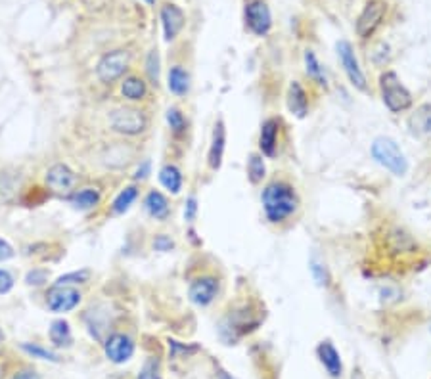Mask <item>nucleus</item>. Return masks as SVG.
Instances as JSON below:
<instances>
[{
	"mask_svg": "<svg viewBox=\"0 0 431 379\" xmlns=\"http://www.w3.org/2000/svg\"><path fill=\"white\" fill-rule=\"evenodd\" d=\"M372 158L375 159V163L385 167L395 176H404L408 171V161L403 149L389 136H378L372 142Z\"/></svg>",
	"mask_w": 431,
	"mask_h": 379,
	"instance_id": "2",
	"label": "nucleus"
},
{
	"mask_svg": "<svg viewBox=\"0 0 431 379\" xmlns=\"http://www.w3.org/2000/svg\"><path fill=\"white\" fill-rule=\"evenodd\" d=\"M90 278V272L88 270H77V272H69V274H64V276L58 278L56 286H69V284H85Z\"/></svg>",
	"mask_w": 431,
	"mask_h": 379,
	"instance_id": "32",
	"label": "nucleus"
},
{
	"mask_svg": "<svg viewBox=\"0 0 431 379\" xmlns=\"http://www.w3.org/2000/svg\"><path fill=\"white\" fill-rule=\"evenodd\" d=\"M184 21H186V16L177 4H165L161 8V25H163L165 40H175L184 27Z\"/></svg>",
	"mask_w": 431,
	"mask_h": 379,
	"instance_id": "14",
	"label": "nucleus"
},
{
	"mask_svg": "<svg viewBox=\"0 0 431 379\" xmlns=\"http://www.w3.org/2000/svg\"><path fill=\"white\" fill-rule=\"evenodd\" d=\"M245 27L255 37H267L272 29V14L264 0H249L244 10Z\"/></svg>",
	"mask_w": 431,
	"mask_h": 379,
	"instance_id": "4",
	"label": "nucleus"
},
{
	"mask_svg": "<svg viewBox=\"0 0 431 379\" xmlns=\"http://www.w3.org/2000/svg\"><path fill=\"white\" fill-rule=\"evenodd\" d=\"M288 110L295 115L303 119L307 113H309V100H307V93L305 88L301 86L297 81H293L288 88Z\"/></svg>",
	"mask_w": 431,
	"mask_h": 379,
	"instance_id": "19",
	"label": "nucleus"
},
{
	"mask_svg": "<svg viewBox=\"0 0 431 379\" xmlns=\"http://www.w3.org/2000/svg\"><path fill=\"white\" fill-rule=\"evenodd\" d=\"M317 354H319L320 364L324 366V370L328 371L330 378L338 379L343 374V364H341V356H339L338 349L332 345V341H322L317 347Z\"/></svg>",
	"mask_w": 431,
	"mask_h": 379,
	"instance_id": "15",
	"label": "nucleus"
},
{
	"mask_svg": "<svg viewBox=\"0 0 431 379\" xmlns=\"http://www.w3.org/2000/svg\"><path fill=\"white\" fill-rule=\"evenodd\" d=\"M25 282L29 286H40V284L47 282V272L45 270H31L25 278Z\"/></svg>",
	"mask_w": 431,
	"mask_h": 379,
	"instance_id": "35",
	"label": "nucleus"
},
{
	"mask_svg": "<svg viewBox=\"0 0 431 379\" xmlns=\"http://www.w3.org/2000/svg\"><path fill=\"white\" fill-rule=\"evenodd\" d=\"M169 90L175 96H186L188 90H190V75L184 67H180V65H175V67H171L169 71Z\"/></svg>",
	"mask_w": 431,
	"mask_h": 379,
	"instance_id": "21",
	"label": "nucleus"
},
{
	"mask_svg": "<svg viewBox=\"0 0 431 379\" xmlns=\"http://www.w3.org/2000/svg\"><path fill=\"white\" fill-rule=\"evenodd\" d=\"M196 213H197V199L194 197V195H190L186 201V209H184V219H186L188 222H194Z\"/></svg>",
	"mask_w": 431,
	"mask_h": 379,
	"instance_id": "38",
	"label": "nucleus"
},
{
	"mask_svg": "<svg viewBox=\"0 0 431 379\" xmlns=\"http://www.w3.org/2000/svg\"><path fill=\"white\" fill-rule=\"evenodd\" d=\"M408 129L414 136H431V103H422L408 119Z\"/></svg>",
	"mask_w": 431,
	"mask_h": 379,
	"instance_id": "18",
	"label": "nucleus"
},
{
	"mask_svg": "<svg viewBox=\"0 0 431 379\" xmlns=\"http://www.w3.org/2000/svg\"><path fill=\"white\" fill-rule=\"evenodd\" d=\"M47 184L56 194H69L77 184V175L64 163H56L48 169Z\"/></svg>",
	"mask_w": 431,
	"mask_h": 379,
	"instance_id": "13",
	"label": "nucleus"
},
{
	"mask_svg": "<svg viewBox=\"0 0 431 379\" xmlns=\"http://www.w3.org/2000/svg\"><path fill=\"white\" fill-rule=\"evenodd\" d=\"M81 303V293L71 286H54L48 289L47 305L52 313H69Z\"/></svg>",
	"mask_w": 431,
	"mask_h": 379,
	"instance_id": "10",
	"label": "nucleus"
},
{
	"mask_svg": "<svg viewBox=\"0 0 431 379\" xmlns=\"http://www.w3.org/2000/svg\"><path fill=\"white\" fill-rule=\"evenodd\" d=\"M71 204L75 205L77 209H81V211H88V209H93V207L100 204V192L94 190V188H85V190L73 194Z\"/></svg>",
	"mask_w": 431,
	"mask_h": 379,
	"instance_id": "26",
	"label": "nucleus"
},
{
	"mask_svg": "<svg viewBox=\"0 0 431 379\" xmlns=\"http://www.w3.org/2000/svg\"><path fill=\"white\" fill-rule=\"evenodd\" d=\"M309 269L310 274H312V280L317 282V286L326 287L330 284V272L326 269V265L319 259V257H312L309 260Z\"/></svg>",
	"mask_w": 431,
	"mask_h": 379,
	"instance_id": "29",
	"label": "nucleus"
},
{
	"mask_svg": "<svg viewBox=\"0 0 431 379\" xmlns=\"http://www.w3.org/2000/svg\"><path fill=\"white\" fill-rule=\"evenodd\" d=\"M217 293H219V280L213 276H201L194 280L188 289V297L190 301L197 306H207L215 301Z\"/></svg>",
	"mask_w": 431,
	"mask_h": 379,
	"instance_id": "12",
	"label": "nucleus"
},
{
	"mask_svg": "<svg viewBox=\"0 0 431 379\" xmlns=\"http://www.w3.org/2000/svg\"><path fill=\"white\" fill-rule=\"evenodd\" d=\"M305 71H307V75L315 83L320 84L322 88H328V79H326V73H324V67L320 65L319 58H317V54L312 50L305 52Z\"/></svg>",
	"mask_w": 431,
	"mask_h": 379,
	"instance_id": "22",
	"label": "nucleus"
},
{
	"mask_svg": "<svg viewBox=\"0 0 431 379\" xmlns=\"http://www.w3.org/2000/svg\"><path fill=\"white\" fill-rule=\"evenodd\" d=\"M50 341L54 343L56 347H69L71 341H73V335H71V328H69V322L66 320H54L52 326H50Z\"/></svg>",
	"mask_w": 431,
	"mask_h": 379,
	"instance_id": "23",
	"label": "nucleus"
},
{
	"mask_svg": "<svg viewBox=\"0 0 431 379\" xmlns=\"http://www.w3.org/2000/svg\"><path fill=\"white\" fill-rule=\"evenodd\" d=\"M110 123L115 132H121L125 136H136L146 130V115L140 110L134 108H119V110L112 111L110 115Z\"/></svg>",
	"mask_w": 431,
	"mask_h": 379,
	"instance_id": "5",
	"label": "nucleus"
},
{
	"mask_svg": "<svg viewBox=\"0 0 431 379\" xmlns=\"http://www.w3.org/2000/svg\"><path fill=\"white\" fill-rule=\"evenodd\" d=\"M247 175L251 184H259L262 182V178L267 176V167H264V159L259 154H251L247 159Z\"/></svg>",
	"mask_w": 431,
	"mask_h": 379,
	"instance_id": "28",
	"label": "nucleus"
},
{
	"mask_svg": "<svg viewBox=\"0 0 431 379\" xmlns=\"http://www.w3.org/2000/svg\"><path fill=\"white\" fill-rule=\"evenodd\" d=\"M336 50H338V58L341 65H343V71H345L347 79L351 81V84L355 88L366 93L368 90V83H366L365 71H362V67H360L358 60H356L353 45L349 40H339L338 45H336Z\"/></svg>",
	"mask_w": 431,
	"mask_h": 379,
	"instance_id": "8",
	"label": "nucleus"
},
{
	"mask_svg": "<svg viewBox=\"0 0 431 379\" xmlns=\"http://www.w3.org/2000/svg\"><path fill=\"white\" fill-rule=\"evenodd\" d=\"M146 2H148V4H153V2H156V0H146Z\"/></svg>",
	"mask_w": 431,
	"mask_h": 379,
	"instance_id": "44",
	"label": "nucleus"
},
{
	"mask_svg": "<svg viewBox=\"0 0 431 379\" xmlns=\"http://www.w3.org/2000/svg\"><path fill=\"white\" fill-rule=\"evenodd\" d=\"M12 257H14V247L10 245L8 241L0 240V262L12 259Z\"/></svg>",
	"mask_w": 431,
	"mask_h": 379,
	"instance_id": "39",
	"label": "nucleus"
},
{
	"mask_svg": "<svg viewBox=\"0 0 431 379\" xmlns=\"http://www.w3.org/2000/svg\"><path fill=\"white\" fill-rule=\"evenodd\" d=\"M251 315H254V313H249V308L244 306L242 310L232 313V315L228 316L225 322L221 324V335H225L226 332L230 333L225 339V341H228V345L238 341L242 335H245L249 330H255V328L259 326V320H251Z\"/></svg>",
	"mask_w": 431,
	"mask_h": 379,
	"instance_id": "9",
	"label": "nucleus"
},
{
	"mask_svg": "<svg viewBox=\"0 0 431 379\" xmlns=\"http://www.w3.org/2000/svg\"><path fill=\"white\" fill-rule=\"evenodd\" d=\"M21 349L27 352L29 356L33 358H40V360H48V362H58V354H54L52 351H48L45 347L40 345H31V343H21Z\"/></svg>",
	"mask_w": 431,
	"mask_h": 379,
	"instance_id": "30",
	"label": "nucleus"
},
{
	"mask_svg": "<svg viewBox=\"0 0 431 379\" xmlns=\"http://www.w3.org/2000/svg\"><path fill=\"white\" fill-rule=\"evenodd\" d=\"M278 130H280V121L267 119L262 123L261 134H259V148L262 156L274 158L276 156V146H278Z\"/></svg>",
	"mask_w": 431,
	"mask_h": 379,
	"instance_id": "17",
	"label": "nucleus"
},
{
	"mask_svg": "<svg viewBox=\"0 0 431 379\" xmlns=\"http://www.w3.org/2000/svg\"><path fill=\"white\" fill-rule=\"evenodd\" d=\"M144 207H146V211H148L150 217H153L156 221H165L171 213L167 197L161 194V192H156V190H151L150 194L146 195Z\"/></svg>",
	"mask_w": 431,
	"mask_h": 379,
	"instance_id": "20",
	"label": "nucleus"
},
{
	"mask_svg": "<svg viewBox=\"0 0 431 379\" xmlns=\"http://www.w3.org/2000/svg\"><path fill=\"white\" fill-rule=\"evenodd\" d=\"M121 94L132 102H138L146 96V83L140 77H127L121 84Z\"/></svg>",
	"mask_w": 431,
	"mask_h": 379,
	"instance_id": "25",
	"label": "nucleus"
},
{
	"mask_svg": "<svg viewBox=\"0 0 431 379\" xmlns=\"http://www.w3.org/2000/svg\"><path fill=\"white\" fill-rule=\"evenodd\" d=\"M175 247V243H173V240H171L169 236H158L156 240H153V249L156 251H171Z\"/></svg>",
	"mask_w": 431,
	"mask_h": 379,
	"instance_id": "37",
	"label": "nucleus"
},
{
	"mask_svg": "<svg viewBox=\"0 0 431 379\" xmlns=\"http://www.w3.org/2000/svg\"><path fill=\"white\" fill-rule=\"evenodd\" d=\"M262 209L272 224L284 222L299 207V197L288 182H271L262 190Z\"/></svg>",
	"mask_w": 431,
	"mask_h": 379,
	"instance_id": "1",
	"label": "nucleus"
},
{
	"mask_svg": "<svg viewBox=\"0 0 431 379\" xmlns=\"http://www.w3.org/2000/svg\"><path fill=\"white\" fill-rule=\"evenodd\" d=\"M385 14H387V4L384 0H370L365 6V10L360 12V16L356 19L355 31L358 37L366 40L374 35L378 27L382 25Z\"/></svg>",
	"mask_w": 431,
	"mask_h": 379,
	"instance_id": "7",
	"label": "nucleus"
},
{
	"mask_svg": "<svg viewBox=\"0 0 431 379\" xmlns=\"http://www.w3.org/2000/svg\"><path fill=\"white\" fill-rule=\"evenodd\" d=\"M148 173H150V163H144V165L136 171V180L140 178V180H144L146 176H148Z\"/></svg>",
	"mask_w": 431,
	"mask_h": 379,
	"instance_id": "41",
	"label": "nucleus"
},
{
	"mask_svg": "<svg viewBox=\"0 0 431 379\" xmlns=\"http://www.w3.org/2000/svg\"><path fill=\"white\" fill-rule=\"evenodd\" d=\"M2 341H4V333H2V328H0V345H2Z\"/></svg>",
	"mask_w": 431,
	"mask_h": 379,
	"instance_id": "43",
	"label": "nucleus"
},
{
	"mask_svg": "<svg viewBox=\"0 0 431 379\" xmlns=\"http://www.w3.org/2000/svg\"><path fill=\"white\" fill-rule=\"evenodd\" d=\"M103 352L108 360H112L113 364H125L134 354V343L125 333H113L103 343Z\"/></svg>",
	"mask_w": 431,
	"mask_h": 379,
	"instance_id": "11",
	"label": "nucleus"
},
{
	"mask_svg": "<svg viewBox=\"0 0 431 379\" xmlns=\"http://www.w3.org/2000/svg\"><path fill=\"white\" fill-rule=\"evenodd\" d=\"M146 69H148V75H150V81L153 84H158L160 81V56L156 50H151L150 54H148V62H146Z\"/></svg>",
	"mask_w": 431,
	"mask_h": 379,
	"instance_id": "33",
	"label": "nucleus"
},
{
	"mask_svg": "<svg viewBox=\"0 0 431 379\" xmlns=\"http://www.w3.org/2000/svg\"><path fill=\"white\" fill-rule=\"evenodd\" d=\"M136 197H138V190H136L134 186L125 188L121 194L115 197V201H113V205H112L113 213L115 215L127 213V211L131 209V205L136 201Z\"/></svg>",
	"mask_w": 431,
	"mask_h": 379,
	"instance_id": "27",
	"label": "nucleus"
},
{
	"mask_svg": "<svg viewBox=\"0 0 431 379\" xmlns=\"http://www.w3.org/2000/svg\"><path fill=\"white\" fill-rule=\"evenodd\" d=\"M380 93L384 100L385 108L393 113L406 111L412 106V94L408 93V88L401 83L399 75L395 71H385L380 77Z\"/></svg>",
	"mask_w": 431,
	"mask_h": 379,
	"instance_id": "3",
	"label": "nucleus"
},
{
	"mask_svg": "<svg viewBox=\"0 0 431 379\" xmlns=\"http://www.w3.org/2000/svg\"><path fill=\"white\" fill-rule=\"evenodd\" d=\"M131 62V54L127 50H113L108 52L100 58V62L96 65V77L102 81L103 84H110L117 81L129 67Z\"/></svg>",
	"mask_w": 431,
	"mask_h": 379,
	"instance_id": "6",
	"label": "nucleus"
},
{
	"mask_svg": "<svg viewBox=\"0 0 431 379\" xmlns=\"http://www.w3.org/2000/svg\"><path fill=\"white\" fill-rule=\"evenodd\" d=\"M12 379H42L35 370H19L16 371Z\"/></svg>",
	"mask_w": 431,
	"mask_h": 379,
	"instance_id": "40",
	"label": "nucleus"
},
{
	"mask_svg": "<svg viewBox=\"0 0 431 379\" xmlns=\"http://www.w3.org/2000/svg\"><path fill=\"white\" fill-rule=\"evenodd\" d=\"M14 287V278L8 270H0V295L8 293L10 289Z\"/></svg>",
	"mask_w": 431,
	"mask_h": 379,
	"instance_id": "36",
	"label": "nucleus"
},
{
	"mask_svg": "<svg viewBox=\"0 0 431 379\" xmlns=\"http://www.w3.org/2000/svg\"><path fill=\"white\" fill-rule=\"evenodd\" d=\"M167 123H169L171 130H173L175 134H178V136L186 130V119H184L182 111L178 110V108H171V110H167Z\"/></svg>",
	"mask_w": 431,
	"mask_h": 379,
	"instance_id": "31",
	"label": "nucleus"
},
{
	"mask_svg": "<svg viewBox=\"0 0 431 379\" xmlns=\"http://www.w3.org/2000/svg\"><path fill=\"white\" fill-rule=\"evenodd\" d=\"M138 379H161L160 368H158V362L148 360L144 364V368L138 374Z\"/></svg>",
	"mask_w": 431,
	"mask_h": 379,
	"instance_id": "34",
	"label": "nucleus"
},
{
	"mask_svg": "<svg viewBox=\"0 0 431 379\" xmlns=\"http://www.w3.org/2000/svg\"><path fill=\"white\" fill-rule=\"evenodd\" d=\"M160 182L171 194H178L182 188V173L175 165H165L160 171Z\"/></svg>",
	"mask_w": 431,
	"mask_h": 379,
	"instance_id": "24",
	"label": "nucleus"
},
{
	"mask_svg": "<svg viewBox=\"0 0 431 379\" xmlns=\"http://www.w3.org/2000/svg\"><path fill=\"white\" fill-rule=\"evenodd\" d=\"M226 146V129L223 121H217L215 129H213V136H211V146H209V156H207V163L213 171H219L223 165V156H225Z\"/></svg>",
	"mask_w": 431,
	"mask_h": 379,
	"instance_id": "16",
	"label": "nucleus"
},
{
	"mask_svg": "<svg viewBox=\"0 0 431 379\" xmlns=\"http://www.w3.org/2000/svg\"><path fill=\"white\" fill-rule=\"evenodd\" d=\"M219 379H234V378H232V376H228L226 371H221V374H219Z\"/></svg>",
	"mask_w": 431,
	"mask_h": 379,
	"instance_id": "42",
	"label": "nucleus"
}]
</instances>
